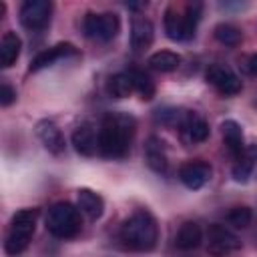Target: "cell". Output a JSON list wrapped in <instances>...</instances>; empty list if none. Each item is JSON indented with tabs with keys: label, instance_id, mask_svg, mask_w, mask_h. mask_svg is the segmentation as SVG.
Returning a JSON list of instances; mask_svg holds the SVG:
<instances>
[{
	"label": "cell",
	"instance_id": "obj_17",
	"mask_svg": "<svg viewBox=\"0 0 257 257\" xmlns=\"http://www.w3.org/2000/svg\"><path fill=\"white\" fill-rule=\"evenodd\" d=\"M221 135H223V141H225V147L229 149V153L239 159L245 155V145H243V131H241V124L233 118H227L221 122Z\"/></svg>",
	"mask_w": 257,
	"mask_h": 257
},
{
	"label": "cell",
	"instance_id": "obj_3",
	"mask_svg": "<svg viewBox=\"0 0 257 257\" xmlns=\"http://www.w3.org/2000/svg\"><path fill=\"white\" fill-rule=\"evenodd\" d=\"M36 215H38L36 209H20V211H16L12 215L10 231H8L6 241H4V251L8 255L16 257L28 247V243H30V239L34 235Z\"/></svg>",
	"mask_w": 257,
	"mask_h": 257
},
{
	"label": "cell",
	"instance_id": "obj_25",
	"mask_svg": "<svg viewBox=\"0 0 257 257\" xmlns=\"http://www.w3.org/2000/svg\"><path fill=\"white\" fill-rule=\"evenodd\" d=\"M251 219H253V213L249 207H233L225 217V221L235 229H245L247 225H251Z\"/></svg>",
	"mask_w": 257,
	"mask_h": 257
},
{
	"label": "cell",
	"instance_id": "obj_24",
	"mask_svg": "<svg viewBox=\"0 0 257 257\" xmlns=\"http://www.w3.org/2000/svg\"><path fill=\"white\" fill-rule=\"evenodd\" d=\"M213 34H215V38H217L221 44H225V46H237V44L241 42V38H243L241 30H239L237 26L229 24V22L217 24L215 30H213Z\"/></svg>",
	"mask_w": 257,
	"mask_h": 257
},
{
	"label": "cell",
	"instance_id": "obj_10",
	"mask_svg": "<svg viewBox=\"0 0 257 257\" xmlns=\"http://www.w3.org/2000/svg\"><path fill=\"white\" fill-rule=\"evenodd\" d=\"M211 175H213V169H211V165L205 163V161H189V163H185V165L179 169V179H181V183H183L187 189H193V191H197V189H201L203 185H207L209 179H211Z\"/></svg>",
	"mask_w": 257,
	"mask_h": 257
},
{
	"label": "cell",
	"instance_id": "obj_11",
	"mask_svg": "<svg viewBox=\"0 0 257 257\" xmlns=\"http://www.w3.org/2000/svg\"><path fill=\"white\" fill-rule=\"evenodd\" d=\"M78 52H76V48L70 44V42H58V44H54L52 48H48V50H42V52H38L34 58H32V62H30V72H38V70H42V68H46V66H52L56 60H60V58H66V56H76Z\"/></svg>",
	"mask_w": 257,
	"mask_h": 257
},
{
	"label": "cell",
	"instance_id": "obj_13",
	"mask_svg": "<svg viewBox=\"0 0 257 257\" xmlns=\"http://www.w3.org/2000/svg\"><path fill=\"white\" fill-rule=\"evenodd\" d=\"M36 137L40 139V143L44 145V149L48 153L60 155L64 151V137H62L60 128L52 120H48V118L38 120L36 122Z\"/></svg>",
	"mask_w": 257,
	"mask_h": 257
},
{
	"label": "cell",
	"instance_id": "obj_29",
	"mask_svg": "<svg viewBox=\"0 0 257 257\" xmlns=\"http://www.w3.org/2000/svg\"><path fill=\"white\" fill-rule=\"evenodd\" d=\"M245 153H247V155H249V157L255 161V159H257V145H251L249 149H245Z\"/></svg>",
	"mask_w": 257,
	"mask_h": 257
},
{
	"label": "cell",
	"instance_id": "obj_15",
	"mask_svg": "<svg viewBox=\"0 0 257 257\" xmlns=\"http://www.w3.org/2000/svg\"><path fill=\"white\" fill-rule=\"evenodd\" d=\"M76 207L90 221L100 219L102 213H104V201H102V197L98 193L90 191V189H78L76 191Z\"/></svg>",
	"mask_w": 257,
	"mask_h": 257
},
{
	"label": "cell",
	"instance_id": "obj_27",
	"mask_svg": "<svg viewBox=\"0 0 257 257\" xmlns=\"http://www.w3.org/2000/svg\"><path fill=\"white\" fill-rule=\"evenodd\" d=\"M14 100H16V88H12L8 82H2V86H0V104L10 106Z\"/></svg>",
	"mask_w": 257,
	"mask_h": 257
},
{
	"label": "cell",
	"instance_id": "obj_4",
	"mask_svg": "<svg viewBox=\"0 0 257 257\" xmlns=\"http://www.w3.org/2000/svg\"><path fill=\"white\" fill-rule=\"evenodd\" d=\"M201 10L203 4L201 2H193L185 6V12H179L175 6H169L165 12V32L171 40H189L195 34L197 22L201 18Z\"/></svg>",
	"mask_w": 257,
	"mask_h": 257
},
{
	"label": "cell",
	"instance_id": "obj_28",
	"mask_svg": "<svg viewBox=\"0 0 257 257\" xmlns=\"http://www.w3.org/2000/svg\"><path fill=\"white\" fill-rule=\"evenodd\" d=\"M247 70H249L251 74H257V52L249 56V60H247Z\"/></svg>",
	"mask_w": 257,
	"mask_h": 257
},
{
	"label": "cell",
	"instance_id": "obj_16",
	"mask_svg": "<svg viewBox=\"0 0 257 257\" xmlns=\"http://www.w3.org/2000/svg\"><path fill=\"white\" fill-rule=\"evenodd\" d=\"M155 28L149 18H135L131 24V48L135 52H143L153 44Z\"/></svg>",
	"mask_w": 257,
	"mask_h": 257
},
{
	"label": "cell",
	"instance_id": "obj_1",
	"mask_svg": "<svg viewBox=\"0 0 257 257\" xmlns=\"http://www.w3.org/2000/svg\"><path fill=\"white\" fill-rule=\"evenodd\" d=\"M137 122L126 112H108L98 131V151L106 159H122L133 143Z\"/></svg>",
	"mask_w": 257,
	"mask_h": 257
},
{
	"label": "cell",
	"instance_id": "obj_2",
	"mask_svg": "<svg viewBox=\"0 0 257 257\" xmlns=\"http://www.w3.org/2000/svg\"><path fill=\"white\" fill-rule=\"evenodd\" d=\"M118 239L126 249L151 251L159 239V227L149 211H137L126 217L118 229Z\"/></svg>",
	"mask_w": 257,
	"mask_h": 257
},
{
	"label": "cell",
	"instance_id": "obj_7",
	"mask_svg": "<svg viewBox=\"0 0 257 257\" xmlns=\"http://www.w3.org/2000/svg\"><path fill=\"white\" fill-rule=\"evenodd\" d=\"M241 249V241L225 225H211L207 229V251L213 257H229Z\"/></svg>",
	"mask_w": 257,
	"mask_h": 257
},
{
	"label": "cell",
	"instance_id": "obj_8",
	"mask_svg": "<svg viewBox=\"0 0 257 257\" xmlns=\"http://www.w3.org/2000/svg\"><path fill=\"white\" fill-rule=\"evenodd\" d=\"M52 4L48 0H26L20 6V24L28 30H42L50 24Z\"/></svg>",
	"mask_w": 257,
	"mask_h": 257
},
{
	"label": "cell",
	"instance_id": "obj_18",
	"mask_svg": "<svg viewBox=\"0 0 257 257\" xmlns=\"http://www.w3.org/2000/svg\"><path fill=\"white\" fill-rule=\"evenodd\" d=\"M20 48H22L20 36L16 32H4V36L0 40V64H2V68H10L18 60Z\"/></svg>",
	"mask_w": 257,
	"mask_h": 257
},
{
	"label": "cell",
	"instance_id": "obj_26",
	"mask_svg": "<svg viewBox=\"0 0 257 257\" xmlns=\"http://www.w3.org/2000/svg\"><path fill=\"white\" fill-rule=\"evenodd\" d=\"M231 173H233V179H235V181L247 183L249 177H251V173H253V159H251L247 153H245L243 157L235 159V165H233Z\"/></svg>",
	"mask_w": 257,
	"mask_h": 257
},
{
	"label": "cell",
	"instance_id": "obj_12",
	"mask_svg": "<svg viewBox=\"0 0 257 257\" xmlns=\"http://www.w3.org/2000/svg\"><path fill=\"white\" fill-rule=\"evenodd\" d=\"M72 147L82 157H92L98 149V135L90 122H80L72 133Z\"/></svg>",
	"mask_w": 257,
	"mask_h": 257
},
{
	"label": "cell",
	"instance_id": "obj_19",
	"mask_svg": "<svg viewBox=\"0 0 257 257\" xmlns=\"http://www.w3.org/2000/svg\"><path fill=\"white\" fill-rule=\"evenodd\" d=\"M201 241H203V231H201V227H199L197 223H193V221L183 223L181 229H179V233H177V237H175V245H177L179 249H183V251L197 249V247L201 245Z\"/></svg>",
	"mask_w": 257,
	"mask_h": 257
},
{
	"label": "cell",
	"instance_id": "obj_23",
	"mask_svg": "<svg viewBox=\"0 0 257 257\" xmlns=\"http://www.w3.org/2000/svg\"><path fill=\"white\" fill-rule=\"evenodd\" d=\"M128 74L133 78L135 92H139L143 100H151L155 96V82L151 80V76L145 74L143 70H128Z\"/></svg>",
	"mask_w": 257,
	"mask_h": 257
},
{
	"label": "cell",
	"instance_id": "obj_6",
	"mask_svg": "<svg viewBox=\"0 0 257 257\" xmlns=\"http://www.w3.org/2000/svg\"><path fill=\"white\" fill-rule=\"evenodd\" d=\"M82 28H84V34L88 38L100 40V42H108L118 34L120 20H118V16L114 12H100V14L88 12L84 16Z\"/></svg>",
	"mask_w": 257,
	"mask_h": 257
},
{
	"label": "cell",
	"instance_id": "obj_22",
	"mask_svg": "<svg viewBox=\"0 0 257 257\" xmlns=\"http://www.w3.org/2000/svg\"><path fill=\"white\" fill-rule=\"evenodd\" d=\"M179 64H181V56L171 50H159L149 56V66L159 72H173L179 68Z\"/></svg>",
	"mask_w": 257,
	"mask_h": 257
},
{
	"label": "cell",
	"instance_id": "obj_14",
	"mask_svg": "<svg viewBox=\"0 0 257 257\" xmlns=\"http://www.w3.org/2000/svg\"><path fill=\"white\" fill-rule=\"evenodd\" d=\"M181 131H183V137L189 141V143H203L207 137H209V124L207 120L197 114V112H191V110H185L183 114V120H181Z\"/></svg>",
	"mask_w": 257,
	"mask_h": 257
},
{
	"label": "cell",
	"instance_id": "obj_9",
	"mask_svg": "<svg viewBox=\"0 0 257 257\" xmlns=\"http://www.w3.org/2000/svg\"><path fill=\"white\" fill-rule=\"evenodd\" d=\"M205 78H207L209 84H213L225 96H233V94L241 92V86H243L241 78L235 72H231L229 68L221 66V64H211L205 72Z\"/></svg>",
	"mask_w": 257,
	"mask_h": 257
},
{
	"label": "cell",
	"instance_id": "obj_21",
	"mask_svg": "<svg viewBox=\"0 0 257 257\" xmlns=\"http://www.w3.org/2000/svg\"><path fill=\"white\" fill-rule=\"evenodd\" d=\"M106 92H108L112 98H124V96H128L131 92H135L131 74H128V72L112 74V76L106 80Z\"/></svg>",
	"mask_w": 257,
	"mask_h": 257
},
{
	"label": "cell",
	"instance_id": "obj_5",
	"mask_svg": "<svg viewBox=\"0 0 257 257\" xmlns=\"http://www.w3.org/2000/svg\"><path fill=\"white\" fill-rule=\"evenodd\" d=\"M80 225H82L80 223V211L72 203L60 201V203H54L48 209L46 229L54 237H58V239H72V237L78 235Z\"/></svg>",
	"mask_w": 257,
	"mask_h": 257
},
{
	"label": "cell",
	"instance_id": "obj_20",
	"mask_svg": "<svg viewBox=\"0 0 257 257\" xmlns=\"http://www.w3.org/2000/svg\"><path fill=\"white\" fill-rule=\"evenodd\" d=\"M165 143L159 141V139H149L147 147H145V155H147V165L155 171V173H165L167 167H169V161H167V155H165Z\"/></svg>",
	"mask_w": 257,
	"mask_h": 257
}]
</instances>
